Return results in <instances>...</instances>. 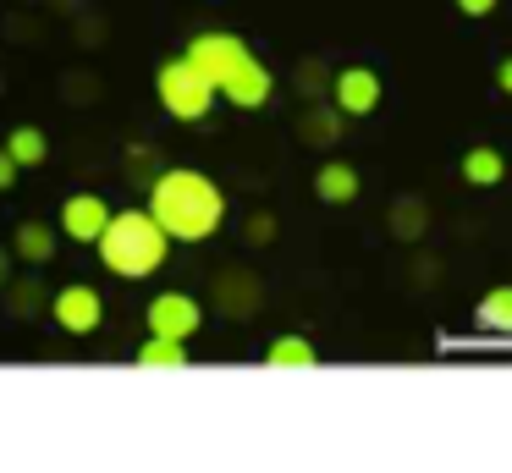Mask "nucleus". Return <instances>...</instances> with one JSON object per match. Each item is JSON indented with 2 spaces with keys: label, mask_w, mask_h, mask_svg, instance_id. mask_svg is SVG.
Returning <instances> with one entry per match:
<instances>
[{
  "label": "nucleus",
  "mask_w": 512,
  "mask_h": 473,
  "mask_svg": "<svg viewBox=\"0 0 512 473\" xmlns=\"http://www.w3.org/2000/svg\"><path fill=\"white\" fill-rule=\"evenodd\" d=\"M265 363L270 369H314L320 352H314V341H303V336H276L265 347Z\"/></svg>",
  "instance_id": "2eb2a0df"
},
{
  "label": "nucleus",
  "mask_w": 512,
  "mask_h": 473,
  "mask_svg": "<svg viewBox=\"0 0 512 473\" xmlns=\"http://www.w3.org/2000/svg\"><path fill=\"white\" fill-rule=\"evenodd\" d=\"M17 176H23V165H17L12 154L0 149V193H12V187H17Z\"/></svg>",
  "instance_id": "5701e85b"
},
{
  "label": "nucleus",
  "mask_w": 512,
  "mask_h": 473,
  "mask_svg": "<svg viewBox=\"0 0 512 473\" xmlns=\"http://www.w3.org/2000/svg\"><path fill=\"white\" fill-rule=\"evenodd\" d=\"M210 303L221 308L226 319H248V314H259L265 292H259V281L248 270H221V275H215V286H210Z\"/></svg>",
  "instance_id": "1a4fd4ad"
},
{
  "label": "nucleus",
  "mask_w": 512,
  "mask_h": 473,
  "mask_svg": "<svg viewBox=\"0 0 512 473\" xmlns=\"http://www.w3.org/2000/svg\"><path fill=\"white\" fill-rule=\"evenodd\" d=\"M342 110L336 105H314V110H303V121H298V132H303V143H336L342 138Z\"/></svg>",
  "instance_id": "a211bd4d"
},
{
  "label": "nucleus",
  "mask_w": 512,
  "mask_h": 473,
  "mask_svg": "<svg viewBox=\"0 0 512 473\" xmlns=\"http://www.w3.org/2000/svg\"><path fill=\"white\" fill-rule=\"evenodd\" d=\"M12 264H17V253L0 248V292H6V281H12Z\"/></svg>",
  "instance_id": "393cba45"
},
{
  "label": "nucleus",
  "mask_w": 512,
  "mask_h": 473,
  "mask_svg": "<svg viewBox=\"0 0 512 473\" xmlns=\"http://www.w3.org/2000/svg\"><path fill=\"white\" fill-rule=\"evenodd\" d=\"M111 215H116V209L105 204L100 193H72L67 204H61L56 231H61L67 242H83V248H94V242H100V231L111 226Z\"/></svg>",
  "instance_id": "0eeeda50"
},
{
  "label": "nucleus",
  "mask_w": 512,
  "mask_h": 473,
  "mask_svg": "<svg viewBox=\"0 0 512 473\" xmlns=\"http://www.w3.org/2000/svg\"><path fill=\"white\" fill-rule=\"evenodd\" d=\"M138 363H144V369H188V341L149 336L144 347H138Z\"/></svg>",
  "instance_id": "6ab92c4d"
},
{
  "label": "nucleus",
  "mask_w": 512,
  "mask_h": 473,
  "mask_svg": "<svg viewBox=\"0 0 512 473\" xmlns=\"http://www.w3.org/2000/svg\"><path fill=\"white\" fill-rule=\"evenodd\" d=\"M56 231L45 226V220H23L17 226V237H12V253H17V264H28V270H45L50 259H56Z\"/></svg>",
  "instance_id": "9b49d317"
},
{
  "label": "nucleus",
  "mask_w": 512,
  "mask_h": 473,
  "mask_svg": "<svg viewBox=\"0 0 512 473\" xmlns=\"http://www.w3.org/2000/svg\"><path fill=\"white\" fill-rule=\"evenodd\" d=\"M94 253H100V264L116 281H149V275L166 264L171 237L160 231V220L149 215V209H116L111 226L94 242Z\"/></svg>",
  "instance_id": "f03ea898"
},
{
  "label": "nucleus",
  "mask_w": 512,
  "mask_h": 473,
  "mask_svg": "<svg viewBox=\"0 0 512 473\" xmlns=\"http://www.w3.org/2000/svg\"><path fill=\"white\" fill-rule=\"evenodd\" d=\"M6 308H12L17 319H39L50 308V286L39 281V275H12V281H6Z\"/></svg>",
  "instance_id": "f8f14e48"
},
{
  "label": "nucleus",
  "mask_w": 512,
  "mask_h": 473,
  "mask_svg": "<svg viewBox=\"0 0 512 473\" xmlns=\"http://www.w3.org/2000/svg\"><path fill=\"white\" fill-rule=\"evenodd\" d=\"M496 88H501V94H512V55L496 66Z\"/></svg>",
  "instance_id": "a878e982"
},
{
  "label": "nucleus",
  "mask_w": 512,
  "mask_h": 473,
  "mask_svg": "<svg viewBox=\"0 0 512 473\" xmlns=\"http://www.w3.org/2000/svg\"><path fill=\"white\" fill-rule=\"evenodd\" d=\"M331 66H325V61H303L298 66V88H303V94H309V99H325V94H331Z\"/></svg>",
  "instance_id": "412c9836"
},
{
  "label": "nucleus",
  "mask_w": 512,
  "mask_h": 473,
  "mask_svg": "<svg viewBox=\"0 0 512 473\" xmlns=\"http://www.w3.org/2000/svg\"><path fill=\"white\" fill-rule=\"evenodd\" d=\"M155 94H160V110H166L171 121H204L215 110V83L199 72V66L188 61V55H177V61H166L155 72Z\"/></svg>",
  "instance_id": "7ed1b4c3"
},
{
  "label": "nucleus",
  "mask_w": 512,
  "mask_h": 473,
  "mask_svg": "<svg viewBox=\"0 0 512 473\" xmlns=\"http://www.w3.org/2000/svg\"><path fill=\"white\" fill-rule=\"evenodd\" d=\"M331 105L342 110V116H369V110L380 105V77L369 72V66H342V72L331 77Z\"/></svg>",
  "instance_id": "6e6552de"
},
{
  "label": "nucleus",
  "mask_w": 512,
  "mask_h": 473,
  "mask_svg": "<svg viewBox=\"0 0 512 473\" xmlns=\"http://www.w3.org/2000/svg\"><path fill=\"white\" fill-rule=\"evenodd\" d=\"M248 242H254V248L276 242V215H254V220H248Z\"/></svg>",
  "instance_id": "4be33fe9"
},
{
  "label": "nucleus",
  "mask_w": 512,
  "mask_h": 473,
  "mask_svg": "<svg viewBox=\"0 0 512 473\" xmlns=\"http://www.w3.org/2000/svg\"><path fill=\"white\" fill-rule=\"evenodd\" d=\"M149 336H171V341H193L199 336V325H204V308H199V297H188V292H160L155 303H149Z\"/></svg>",
  "instance_id": "423d86ee"
},
{
  "label": "nucleus",
  "mask_w": 512,
  "mask_h": 473,
  "mask_svg": "<svg viewBox=\"0 0 512 473\" xmlns=\"http://www.w3.org/2000/svg\"><path fill=\"white\" fill-rule=\"evenodd\" d=\"M0 149L12 154V160L23 165V171H28V165H45V160H50V138H45L39 127H12Z\"/></svg>",
  "instance_id": "dca6fc26"
},
{
  "label": "nucleus",
  "mask_w": 512,
  "mask_h": 473,
  "mask_svg": "<svg viewBox=\"0 0 512 473\" xmlns=\"http://www.w3.org/2000/svg\"><path fill=\"white\" fill-rule=\"evenodd\" d=\"M501 176H507V160H501L496 143H479V149L463 154V182L468 187H496Z\"/></svg>",
  "instance_id": "4468645a"
},
{
  "label": "nucleus",
  "mask_w": 512,
  "mask_h": 473,
  "mask_svg": "<svg viewBox=\"0 0 512 473\" xmlns=\"http://www.w3.org/2000/svg\"><path fill=\"white\" fill-rule=\"evenodd\" d=\"M391 231H397L402 242H419L424 231H430V209H424V198H397V204H391Z\"/></svg>",
  "instance_id": "aec40b11"
},
{
  "label": "nucleus",
  "mask_w": 512,
  "mask_h": 473,
  "mask_svg": "<svg viewBox=\"0 0 512 473\" xmlns=\"http://www.w3.org/2000/svg\"><path fill=\"white\" fill-rule=\"evenodd\" d=\"M457 11H468V17H490V11H496V0H457Z\"/></svg>",
  "instance_id": "b1692460"
},
{
  "label": "nucleus",
  "mask_w": 512,
  "mask_h": 473,
  "mask_svg": "<svg viewBox=\"0 0 512 473\" xmlns=\"http://www.w3.org/2000/svg\"><path fill=\"white\" fill-rule=\"evenodd\" d=\"M474 319H479V330H490V336H512V286H496V292L479 297Z\"/></svg>",
  "instance_id": "f3484780"
},
{
  "label": "nucleus",
  "mask_w": 512,
  "mask_h": 473,
  "mask_svg": "<svg viewBox=\"0 0 512 473\" xmlns=\"http://www.w3.org/2000/svg\"><path fill=\"white\" fill-rule=\"evenodd\" d=\"M149 215L160 220L171 242H210L226 220V193L215 176L193 171V165H166L149 182Z\"/></svg>",
  "instance_id": "f257e3e1"
},
{
  "label": "nucleus",
  "mask_w": 512,
  "mask_h": 473,
  "mask_svg": "<svg viewBox=\"0 0 512 473\" xmlns=\"http://www.w3.org/2000/svg\"><path fill=\"white\" fill-rule=\"evenodd\" d=\"M270 88H276V77H270V66H265V61H259V55H254V61H248L243 72H237L232 83L221 88V94L232 99L237 110H259V105H270Z\"/></svg>",
  "instance_id": "9d476101"
},
{
  "label": "nucleus",
  "mask_w": 512,
  "mask_h": 473,
  "mask_svg": "<svg viewBox=\"0 0 512 473\" xmlns=\"http://www.w3.org/2000/svg\"><path fill=\"white\" fill-rule=\"evenodd\" d=\"M50 319H56L67 336H94V330L105 325V297L94 292V286L72 281V286H61V292L50 297Z\"/></svg>",
  "instance_id": "39448f33"
},
{
  "label": "nucleus",
  "mask_w": 512,
  "mask_h": 473,
  "mask_svg": "<svg viewBox=\"0 0 512 473\" xmlns=\"http://www.w3.org/2000/svg\"><path fill=\"white\" fill-rule=\"evenodd\" d=\"M182 55H188V61L199 66L204 77H210L215 94H221V88L232 83V77L243 72L248 61H254V50H248V44L237 39V33H215V28H210V33H193L188 50H182Z\"/></svg>",
  "instance_id": "20e7f679"
},
{
  "label": "nucleus",
  "mask_w": 512,
  "mask_h": 473,
  "mask_svg": "<svg viewBox=\"0 0 512 473\" xmlns=\"http://www.w3.org/2000/svg\"><path fill=\"white\" fill-rule=\"evenodd\" d=\"M314 193L325 198V204H353L358 198V171L342 160H325L320 171H314Z\"/></svg>",
  "instance_id": "ddd939ff"
}]
</instances>
